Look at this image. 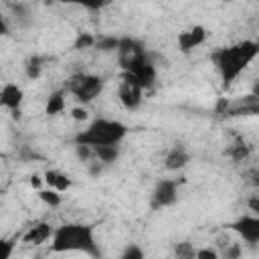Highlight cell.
<instances>
[{"instance_id":"16","label":"cell","mask_w":259,"mask_h":259,"mask_svg":"<svg viewBox=\"0 0 259 259\" xmlns=\"http://www.w3.org/2000/svg\"><path fill=\"white\" fill-rule=\"evenodd\" d=\"M91 150H93V158L105 166L117 162V158H119V146H97Z\"/></svg>"},{"instance_id":"5","label":"cell","mask_w":259,"mask_h":259,"mask_svg":"<svg viewBox=\"0 0 259 259\" xmlns=\"http://www.w3.org/2000/svg\"><path fill=\"white\" fill-rule=\"evenodd\" d=\"M121 73H130V75H134L136 77V81H138V85L146 91V89H152L154 87V83H156V63L152 61V55L146 51L140 59H136L130 67H127V71H121Z\"/></svg>"},{"instance_id":"7","label":"cell","mask_w":259,"mask_h":259,"mask_svg":"<svg viewBox=\"0 0 259 259\" xmlns=\"http://www.w3.org/2000/svg\"><path fill=\"white\" fill-rule=\"evenodd\" d=\"M178 200V182L172 178H162L156 182L154 190H152V198H150V206L152 210H160L164 206H172Z\"/></svg>"},{"instance_id":"20","label":"cell","mask_w":259,"mask_h":259,"mask_svg":"<svg viewBox=\"0 0 259 259\" xmlns=\"http://www.w3.org/2000/svg\"><path fill=\"white\" fill-rule=\"evenodd\" d=\"M117 45H119V38L117 36H109V34L95 36V49L99 53H113V51H117Z\"/></svg>"},{"instance_id":"32","label":"cell","mask_w":259,"mask_h":259,"mask_svg":"<svg viewBox=\"0 0 259 259\" xmlns=\"http://www.w3.org/2000/svg\"><path fill=\"white\" fill-rule=\"evenodd\" d=\"M30 186L36 188V190H40V186H42V178H40L38 174H32V176H30Z\"/></svg>"},{"instance_id":"15","label":"cell","mask_w":259,"mask_h":259,"mask_svg":"<svg viewBox=\"0 0 259 259\" xmlns=\"http://www.w3.org/2000/svg\"><path fill=\"white\" fill-rule=\"evenodd\" d=\"M6 6H8V10L12 12V16H14V20H16L18 26H28V24L32 22L30 6H28L26 2H10V4H6Z\"/></svg>"},{"instance_id":"21","label":"cell","mask_w":259,"mask_h":259,"mask_svg":"<svg viewBox=\"0 0 259 259\" xmlns=\"http://www.w3.org/2000/svg\"><path fill=\"white\" fill-rule=\"evenodd\" d=\"M174 255L176 259H196V247L190 241L174 243Z\"/></svg>"},{"instance_id":"4","label":"cell","mask_w":259,"mask_h":259,"mask_svg":"<svg viewBox=\"0 0 259 259\" xmlns=\"http://www.w3.org/2000/svg\"><path fill=\"white\" fill-rule=\"evenodd\" d=\"M103 87H105V79L101 75H93V73H75L67 81V91L81 105H87L95 97H99Z\"/></svg>"},{"instance_id":"22","label":"cell","mask_w":259,"mask_h":259,"mask_svg":"<svg viewBox=\"0 0 259 259\" xmlns=\"http://www.w3.org/2000/svg\"><path fill=\"white\" fill-rule=\"evenodd\" d=\"M38 198H40L47 206H51V208H57V206H61V202H63V200H61V194H59L57 190H53V188H45V190L40 188V190H38Z\"/></svg>"},{"instance_id":"27","label":"cell","mask_w":259,"mask_h":259,"mask_svg":"<svg viewBox=\"0 0 259 259\" xmlns=\"http://www.w3.org/2000/svg\"><path fill=\"white\" fill-rule=\"evenodd\" d=\"M75 156L81 160V162H89V160H93V150L89 148V146H83V144H75Z\"/></svg>"},{"instance_id":"25","label":"cell","mask_w":259,"mask_h":259,"mask_svg":"<svg viewBox=\"0 0 259 259\" xmlns=\"http://www.w3.org/2000/svg\"><path fill=\"white\" fill-rule=\"evenodd\" d=\"M119 259H146V255H144V249L138 243H130V245L123 247Z\"/></svg>"},{"instance_id":"10","label":"cell","mask_w":259,"mask_h":259,"mask_svg":"<svg viewBox=\"0 0 259 259\" xmlns=\"http://www.w3.org/2000/svg\"><path fill=\"white\" fill-rule=\"evenodd\" d=\"M24 101V91L16 83H6L0 89V107H6L14 119L20 117V105Z\"/></svg>"},{"instance_id":"30","label":"cell","mask_w":259,"mask_h":259,"mask_svg":"<svg viewBox=\"0 0 259 259\" xmlns=\"http://www.w3.org/2000/svg\"><path fill=\"white\" fill-rule=\"evenodd\" d=\"M71 117H73L75 121H85L89 115H87V109H85L83 105H77V107L71 109Z\"/></svg>"},{"instance_id":"29","label":"cell","mask_w":259,"mask_h":259,"mask_svg":"<svg viewBox=\"0 0 259 259\" xmlns=\"http://www.w3.org/2000/svg\"><path fill=\"white\" fill-rule=\"evenodd\" d=\"M196 259H221L214 247H200L196 249Z\"/></svg>"},{"instance_id":"14","label":"cell","mask_w":259,"mask_h":259,"mask_svg":"<svg viewBox=\"0 0 259 259\" xmlns=\"http://www.w3.org/2000/svg\"><path fill=\"white\" fill-rule=\"evenodd\" d=\"M42 180H45V184H47L49 188L57 190L59 194L71 188V178H69L67 174L59 172V170H47V172H45V178H42Z\"/></svg>"},{"instance_id":"13","label":"cell","mask_w":259,"mask_h":259,"mask_svg":"<svg viewBox=\"0 0 259 259\" xmlns=\"http://www.w3.org/2000/svg\"><path fill=\"white\" fill-rule=\"evenodd\" d=\"M188 162H190V154L182 144H174L164 156V168L170 172H178V170L186 168Z\"/></svg>"},{"instance_id":"19","label":"cell","mask_w":259,"mask_h":259,"mask_svg":"<svg viewBox=\"0 0 259 259\" xmlns=\"http://www.w3.org/2000/svg\"><path fill=\"white\" fill-rule=\"evenodd\" d=\"M42 63H45V57H38V55L28 57L26 63H24V73H26V77L32 79V81L38 79L40 73H42Z\"/></svg>"},{"instance_id":"26","label":"cell","mask_w":259,"mask_h":259,"mask_svg":"<svg viewBox=\"0 0 259 259\" xmlns=\"http://www.w3.org/2000/svg\"><path fill=\"white\" fill-rule=\"evenodd\" d=\"M16 247V239H0V259H10Z\"/></svg>"},{"instance_id":"28","label":"cell","mask_w":259,"mask_h":259,"mask_svg":"<svg viewBox=\"0 0 259 259\" xmlns=\"http://www.w3.org/2000/svg\"><path fill=\"white\" fill-rule=\"evenodd\" d=\"M103 170H105V164L97 162L95 158L87 162V172H89V176H91V178H97V176H101V174H103Z\"/></svg>"},{"instance_id":"12","label":"cell","mask_w":259,"mask_h":259,"mask_svg":"<svg viewBox=\"0 0 259 259\" xmlns=\"http://www.w3.org/2000/svg\"><path fill=\"white\" fill-rule=\"evenodd\" d=\"M206 40V28L202 24H194L188 30H182L178 34V49L182 53H190L192 49L200 47Z\"/></svg>"},{"instance_id":"9","label":"cell","mask_w":259,"mask_h":259,"mask_svg":"<svg viewBox=\"0 0 259 259\" xmlns=\"http://www.w3.org/2000/svg\"><path fill=\"white\" fill-rule=\"evenodd\" d=\"M231 231H235L245 243H249L251 247H255L259 243V217L255 214H245L239 217L237 221H233L229 225Z\"/></svg>"},{"instance_id":"17","label":"cell","mask_w":259,"mask_h":259,"mask_svg":"<svg viewBox=\"0 0 259 259\" xmlns=\"http://www.w3.org/2000/svg\"><path fill=\"white\" fill-rule=\"evenodd\" d=\"M65 111V89H57L49 95L47 105H45V113L47 115H59Z\"/></svg>"},{"instance_id":"18","label":"cell","mask_w":259,"mask_h":259,"mask_svg":"<svg viewBox=\"0 0 259 259\" xmlns=\"http://www.w3.org/2000/svg\"><path fill=\"white\" fill-rule=\"evenodd\" d=\"M225 154L233 160V162H243V160H247L249 158V154H251V148L243 142V140H239V142H235V144H231L227 150H225Z\"/></svg>"},{"instance_id":"3","label":"cell","mask_w":259,"mask_h":259,"mask_svg":"<svg viewBox=\"0 0 259 259\" xmlns=\"http://www.w3.org/2000/svg\"><path fill=\"white\" fill-rule=\"evenodd\" d=\"M127 136V125L119 119L97 117L83 132L75 136V144H83L89 148L97 146H119Z\"/></svg>"},{"instance_id":"2","label":"cell","mask_w":259,"mask_h":259,"mask_svg":"<svg viewBox=\"0 0 259 259\" xmlns=\"http://www.w3.org/2000/svg\"><path fill=\"white\" fill-rule=\"evenodd\" d=\"M53 253H85L91 259H101V249L95 239L93 225L65 223L55 229L51 239Z\"/></svg>"},{"instance_id":"33","label":"cell","mask_w":259,"mask_h":259,"mask_svg":"<svg viewBox=\"0 0 259 259\" xmlns=\"http://www.w3.org/2000/svg\"><path fill=\"white\" fill-rule=\"evenodd\" d=\"M249 208H251L253 212H259V198H257V196H251V198H249Z\"/></svg>"},{"instance_id":"6","label":"cell","mask_w":259,"mask_h":259,"mask_svg":"<svg viewBox=\"0 0 259 259\" xmlns=\"http://www.w3.org/2000/svg\"><path fill=\"white\" fill-rule=\"evenodd\" d=\"M117 97L121 101V105L127 109V111H134L142 105V99H144V89L138 85L136 77L130 75V73H121V79H119V87H117Z\"/></svg>"},{"instance_id":"8","label":"cell","mask_w":259,"mask_h":259,"mask_svg":"<svg viewBox=\"0 0 259 259\" xmlns=\"http://www.w3.org/2000/svg\"><path fill=\"white\" fill-rule=\"evenodd\" d=\"M115 53H117V63H119L121 71H127V67L146 53V47L142 40H138L134 36H119V45H117Z\"/></svg>"},{"instance_id":"11","label":"cell","mask_w":259,"mask_h":259,"mask_svg":"<svg viewBox=\"0 0 259 259\" xmlns=\"http://www.w3.org/2000/svg\"><path fill=\"white\" fill-rule=\"evenodd\" d=\"M53 233H55V229H53L51 223L38 221V223L30 225L26 229V233L20 237V243H24V245H42V243L53 239Z\"/></svg>"},{"instance_id":"24","label":"cell","mask_w":259,"mask_h":259,"mask_svg":"<svg viewBox=\"0 0 259 259\" xmlns=\"http://www.w3.org/2000/svg\"><path fill=\"white\" fill-rule=\"evenodd\" d=\"M241 255H243V245L235 241H231L223 251H219L221 259H241Z\"/></svg>"},{"instance_id":"31","label":"cell","mask_w":259,"mask_h":259,"mask_svg":"<svg viewBox=\"0 0 259 259\" xmlns=\"http://www.w3.org/2000/svg\"><path fill=\"white\" fill-rule=\"evenodd\" d=\"M8 32H10V26H8V20H6V16H4V12L0 8V36H4Z\"/></svg>"},{"instance_id":"1","label":"cell","mask_w":259,"mask_h":259,"mask_svg":"<svg viewBox=\"0 0 259 259\" xmlns=\"http://www.w3.org/2000/svg\"><path fill=\"white\" fill-rule=\"evenodd\" d=\"M257 55H259V42L249 40V38L214 51L212 63L221 75L223 89H229L239 79V75L257 59Z\"/></svg>"},{"instance_id":"23","label":"cell","mask_w":259,"mask_h":259,"mask_svg":"<svg viewBox=\"0 0 259 259\" xmlns=\"http://www.w3.org/2000/svg\"><path fill=\"white\" fill-rule=\"evenodd\" d=\"M95 47V34L91 32H79L75 42H73V49L75 51H85V49H91Z\"/></svg>"}]
</instances>
